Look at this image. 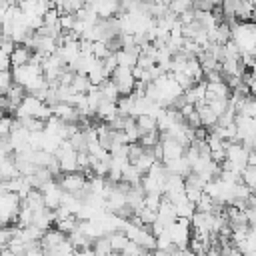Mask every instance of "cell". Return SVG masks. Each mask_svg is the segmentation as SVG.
<instances>
[{"instance_id": "6da1fadb", "label": "cell", "mask_w": 256, "mask_h": 256, "mask_svg": "<svg viewBox=\"0 0 256 256\" xmlns=\"http://www.w3.org/2000/svg\"><path fill=\"white\" fill-rule=\"evenodd\" d=\"M54 180L58 182V186L62 188V192H70L74 194L76 190H80L86 182V176L80 170H72V172H58L54 176Z\"/></svg>"}, {"instance_id": "7a4b0ae2", "label": "cell", "mask_w": 256, "mask_h": 256, "mask_svg": "<svg viewBox=\"0 0 256 256\" xmlns=\"http://www.w3.org/2000/svg\"><path fill=\"white\" fill-rule=\"evenodd\" d=\"M112 82L116 84L118 92L120 94H130L132 88H134V76H132V68H126V66H116L110 74Z\"/></svg>"}, {"instance_id": "3957f363", "label": "cell", "mask_w": 256, "mask_h": 256, "mask_svg": "<svg viewBox=\"0 0 256 256\" xmlns=\"http://www.w3.org/2000/svg\"><path fill=\"white\" fill-rule=\"evenodd\" d=\"M50 110H52V116H56V118H60V120H64V122L76 124L78 118H80V112H78L70 102H56V104L50 106Z\"/></svg>"}, {"instance_id": "277c9868", "label": "cell", "mask_w": 256, "mask_h": 256, "mask_svg": "<svg viewBox=\"0 0 256 256\" xmlns=\"http://www.w3.org/2000/svg\"><path fill=\"white\" fill-rule=\"evenodd\" d=\"M234 124H236V136L238 140L242 138H252L256 134V120L252 116H244V114H236L234 116Z\"/></svg>"}, {"instance_id": "5b68a950", "label": "cell", "mask_w": 256, "mask_h": 256, "mask_svg": "<svg viewBox=\"0 0 256 256\" xmlns=\"http://www.w3.org/2000/svg\"><path fill=\"white\" fill-rule=\"evenodd\" d=\"M32 52H34V50H32L28 44H14L12 52L8 54L10 66H24V64H28L30 58H32Z\"/></svg>"}, {"instance_id": "8992f818", "label": "cell", "mask_w": 256, "mask_h": 256, "mask_svg": "<svg viewBox=\"0 0 256 256\" xmlns=\"http://www.w3.org/2000/svg\"><path fill=\"white\" fill-rule=\"evenodd\" d=\"M206 82V80H204ZM212 98H230V86L220 80V82H206V92H204V102Z\"/></svg>"}, {"instance_id": "52a82bcc", "label": "cell", "mask_w": 256, "mask_h": 256, "mask_svg": "<svg viewBox=\"0 0 256 256\" xmlns=\"http://www.w3.org/2000/svg\"><path fill=\"white\" fill-rule=\"evenodd\" d=\"M194 108H196V112H198V118H200V126H204V128H210V126H214V124H216L218 116L212 112V108H210L206 102H200V104H196Z\"/></svg>"}, {"instance_id": "ba28073f", "label": "cell", "mask_w": 256, "mask_h": 256, "mask_svg": "<svg viewBox=\"0 0 256 256\" xmlns=\"http://www.w3.org/2000/svg\"><path fill=\"white\" fill-rule=\"evenodd\" d=\"M134 122H136L138 134H146V132L158 130L156 116H152V114H138V116H134Z\"/></svg>"}, {"instance_id": "9c48e42d", "label": "cell", "mask_w": 256, "mask_h": 256, "mask_svg": "<svg viewBox=\"0 0 256 256\" xmlns=\"http://www.w3.org/2000/svg\"><path fill=\"white\" fill-rule=\"evenodd\" d=\"M24 200V204L32 210V212H38V210H42V208H46L44 206V198H42V192L38 190V188H30L28 190V194L22 198Z\"/></svg>"}, {"instance_id": "30bf717a", "label": "cell", "mask_w": 256, "mask_h": 256, "mask_svg": "<svg viewBox=\"0 0 256 256\" xmlns=\"http://www.w3.org/2000/svg\"><path fill=\"white\" fill-rule=\"evenodd\" d=\"M142 178V172L132 164V162H124L122 164V172H120V180L128 182V184H138Z\"/></svg>"}, {"instance_id": "8fae6325", "label": "cell", "mask_w": 256, "mask_h": 256, "mask_svg": "<svg viewBox=\"0 0 256 256\" xmlns=\"http://www.w3.org/2000/svg\"><path fill=\"white\" fill-rule=\"evenodd\" d=\"M98 88H100V92H102V98L108 100V102H116L118 96H120V92H118V88H116V84L112 82L110 76H108L106 80H102V82L98 84Z\"/></svg>"}, {"instance_id": "7c38bea8", "label": "cell", "mask_w": 256, "mask_h": 256, "mask_svg": "<svg viewBox=\"0 0 256 256\" xmlns=\"http://www.w3.org/2000/svg\"><path fill=\"white\" fill-rule=\"evenodd\" d=\"M94 114H96V118H98V120H104V122H108L110 118H114V116H116V102H108V100H102V102L96 106Z\"/></svg>"}, {"instance_id": "4fadbf2b", "label": "cell", "mask_w": 256, "mask_h": 256, "mask_svg": "<svg viewBox=\"0 0 256 256\" xmlns=\"http://www.w3.org/2000/svg\"><path fill=\"white\" fill-rule=\"evenodd\" d=\"M106 236H108V242H110L112 252H120V250L128 244V240H130L122 230H112V232H108Z\"/></svg>"}, {"instance_id": "5bb4252c", "label": "cell", "mask_w": 256, "mask_h": 256, "mask_svg": "<svg viewBox=\"0 0 256 256\" xmlns=\"http://www.w3.org/2000/svg\"><path fill=\"white\" fill-rule=\"evenodd\" d=\"M182 72H186L194 82H198V80H204L202 78V66H200V62H198V58H188L186 60V64H184V68H182Z\"/></svg>"}, {"instance_id": "9a60e30c", "label": "cell", "mask_w": 256, "mask_h": 256, "mask_svg": "<svg viewBox=\"0 0 256 256\" xmlns=\"http://www.w3.org/2000/svg\"><path fill=\"white\" fill-rule=\"evenodd\" d=\"M154 162H156V156L152 154V150H150V148H144V152H142V154L136 158L134 166H136V168H138V170L144 174V172H148V168H150Z\"/></svg>"}, {"instance_id": "2e32d148", "label": "cell", "mask_w": 256, "mask_h": 256, "mask_svg": "<svg viewBox=\"0 0 256 256\" xmlns=\"http://www.w3.org/2000/svg\"><path fill=\"white\" fill-rule=\"evenodd\" d=\"M90 86H92V84H90V80H88L86 74L74 72V78H72V82H70V88H72L74 92H78V94H86Z\"/></svg>"}, {"instance_id": "e0dca14e", "label": "cell", "mask_w": 256, "mask_h": 256, "mask_svg": "<svg viewBox=\"0 0 256 256\" xmlns=\"http://www.w3.org/2000/svg\"><path fill=\"white\" fill-rule=\"evenodd\" d=\"M18 122L28 132H40V130H44V124H46L44 120H40L36 116H22V118H18Z\"/></svg>"}, {"instance_id": "ac0fdd59", "label": "cell", "mask_w": 256, "mask_h": 256, "mask_svg": "<svg viewBox=\"0 0 256 256\" xmlns=\"http://www.w3.org/2000/svg\"><path fill=\"white\" fill-rule=\"evenodd\" d=\"M78 216L76 214H68L66 218H60V220H56L54 224H56V228L60 230V232H64V234H70L72 230H76L78 228Z\"/></svg>"}, {"instance_id": "d6986e66", "label": "cell", "mask_w": 256, "mask_h": 256, "mask_svg": "<svg viewBox=\"0 0 256 256\" xmlns=\"http://www.w3.org/2000/svg\"><path fill=\"white\" fill-rule=\"evenodd\" d=\"M240 178H242V182H244L250 190H254V188H256V164H246V166L240 170Z\"/></svg>"}, {"instance_id": "ffe728a7", "label": "cell", "mask_w": 256, "mask_h": 256, "mask_svg": "<svg viewBox=\"0 0 256 256\" xmlns=\"http://www.w3.org/2000/svg\"><path fill=\"white\" fill-rule=\"evenodd\" d=\"M160 200H162V194H160V192H144V206H146V208L158 210Z\"/></svg>"}, {"instance_id": "44dd1931", "label": "cell", "mask_w": 256, "mask_h": 256, "mask_svg": "<svg viewBox=\"0 0 256 256\" xmlns=\"http://www.w3.org/2000/svg\"><path fill=\"white\" fill-rule=\"evenodd\" d=\"M206 104L212 108V112H214L216 116H220V114L228 108V98H212V100H208Z\"/></svg>"}, {"instance_id": "7402d4cb", "label": "cell", "mask_w": 256, "mask_h": 256, "mask_svg": "<svg viewBox=\"0 0 256 256\" xmlns=\"http://www.w3.org/2000/svg\"><path fill=\"white\" fill-rule=\"evenodd\" d=\"M142 152H144V146H142L138 140L128 142V154H126V156H128V162H132V164H134V162H136V158H138Z\"/></svg>"}, {"instance_id": "603a6c76", "label": "cell", "mask_w": 256, "mask_h": 256, "mask_svg": "<svg viewBox=\"0 0 256 256\" xmlns=\"http://www.w3.org/2000/svg\"><path fill=\"white\" fill-rule=\"evenodd\" d=\"M184 196L190 202H196L202 196V188H198V186H184Z\"/></svg>"}, {"instance_id": "cb8c5ba5", "label": "cell", "mask_w": 256, "mask_h": 256, "mask_svg": "<svg viewBox=\"0 0 256 256\" xmlns=\"http://www.w3.org/2000/svg\"><path fill=\"white\" fill-rule=\"evenodd\" d=\"M8 68H10V58L6 52L0 50V70H8Z\"/></svg>"}, {"instance_id": "d4e9b609", "label": "cell", "mask_w": 256, "mask_h": 256, "mask_svg": "<svg viewBox=\"0 0 256 256\" xmlns=\"http://www.w3.org/2000/svg\"><path fill=\"white\" fill-rule=\"evenodd\" d=\"M16 4H18V0H16Z\"/></svg>"}]
</instances>
